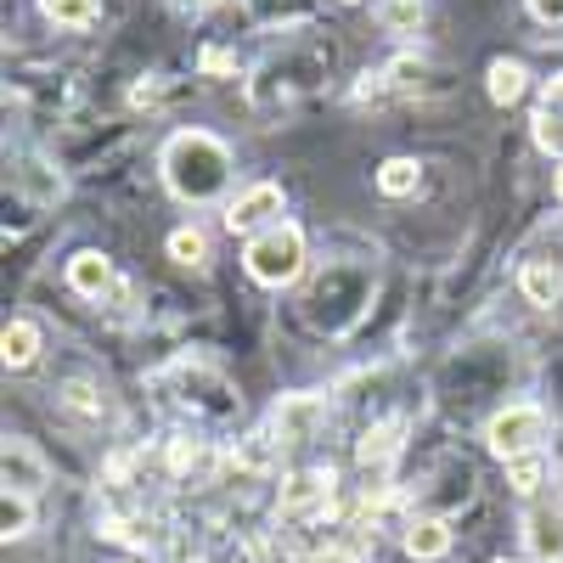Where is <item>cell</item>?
<instances>
[{"instance_id": "17", "label": "cell", "mask_w": 563, "mask_h": 563, "mask_svg": "<svg viewBox=\"0 0 563 563\" xmlns=\"http://www.w3.org/2000/svg\"><path fill=\"white\" fill-rule=\"evenodd\" d=\"M40 18L57 29H90L102 18V0H40Z\"/></svg>"}, {"instance_id": "14", "label": "cell", "mask_w": 563, "mask_h": 563, "mask_svg": "<svg viewBox=\"0 0 563 563\" xmlns=\"http://www.w3.org/2000/svg\"><path fill=\"white\" fill-rule=\"evenodd\" d=\"M40 350H45V339L29 316L7 321V333H0V361H7V372H29L40 361Z\"/></svg>"}, {"instance_id": "6", "label": "cell", "mask_w": 563, "mask_h": 563, "mask_svg": "<svg viewBox=\"0 0 563 563\" xmlns=\"http://www.w3.org/2000/svg\"><path fill=\"white\" fill-rule=\"evenodd\" d=\"M525 547L536 563H563V479L547 501H530L525 512Z\"/></svg>"}, {"instance_id": "3", "label": "cell", "mask_w": 563, "mask_h": 563, "mask_svg": "<svg viewBox=\"0 0 563 563\" xmlns=\"http://www.w3.org/2000/svg\"><path fill=\"white\" fill-rule=\"evenodd\" d=\"M552 440V411L536 400H512L501 411H490L485 422V451L496 462H519V456H541Z\"/></svg>"}, {"instance_id": "7", "label": "cell", "mask_w": 563, "mask_h": 563, "mask_svg": "<svg viewBox=\"0 0 563 563\" xmlns=\"http://www.w3.org/2000/svg\"><path fill=\"white\" fill-rule=\"evenodd\" d=\"M333 485H339L333 467H299V474L282 479V512L288 519H316V512L333 507Z\"/></svg>"}, {"instance_id": "24", "label": "cell", "mask_w": 563, "mask_h": 563, "mask_svg": "<svg viewBox=\"0 0 563 563\" xmlns=\"http://www.w3.org/2000/svg\"><path fill=\"white\" fill-rule=\"evenodd\" d=\"M63 406H68V411H85V417H102V395L90 389V384H68V389H63Z\"/></svg>"}, {"instance_id": "28", "label": "cell", "mask_w": 563, "mask_h": 563, "mask_svg": "<svg viewBox=\"0 0 563 563\" xmlns=\"http://www.w3.org/2000/svg\"><path fill=\"white\" fill-rule=\"evenodd\" d=\"M169 7L180 12V18H203V12H214L220 0H169Z\"/></svg>"}, {"instance_id": "29", "label": "cell", "mask_w": 563, "mask_h": 563, "mask_svg": "<svg viewBox=\"0 0 563 563\" xmlns=\"http://www.w3.org/2000/svg\"><path fill=\"white\" fill-rule=\"evenodd\" d=\"M225 68H231L225 52H203V74H225Z\"/></svg>"}, {"instance_id": "9", "label": "cell", "mask_w": 563, "mask_h": 563, "mask_svg": "<svg viewBox=\"0 0 563 563\" xmlns=\"http://www.w3.org/2000/svg\"><path fill=\"white\" fill-rule=\"evenodd\" d=\"M7 490H18V496H40L45 485H52V462H45L40 451H34V440H23V434H7Z\"/></svg>"}, {"instance_id": "20", "label": "cell", "mask_w": 563, "mask_h": 563, "mask_svg": "<svg viewBox=\"0 0 563 563\" xmlns=\"http://www.w3.org/2000/svg\"><path fill=\"white\" fill-rule=\"evenodd\" d=\"M164 249H169L175 265H203V260H209V238H203L198 225H175Z\"/></svg>"}, {"instance_id": "21", "label": "cell", "mask_w": 563, "mask_h": 563, "mask_svg": "<svg viewBox=\"0 0 563 563\" xmlns=\"http://www.w3.org/2000/svg\"><path fill=\"white\" fill-rule=\"evenodd\" d=\"M378 23L389 34H417L422 29V0H378Z\"/></svg>"}, {"instance_id": "31", "label": "cell", "mask_w": 563, "mask_h": 563, "mask_svg": "<svg viewBox=\"0 0 563 563\" xmlns=\"http://www.w3.org/2000/svg\"><path fill=\"white\" fill-rule=\"evenodd\" d=\"M490 563H519V558H490Z\"/></svg>"}, {"instance_id": "27", "label": "cell", "mask_w": 563, "mask_h": 563, "mask_svg": "<svg viewBox=\"0 0 563 563\" xmlns=\"http://www.w3.org/2000/svg\"><path fill=\"white\" fill-rule=\"evenodd\" d=\"M541 108H547V113H558V119H563V74H552V79H547V85H541Z\"/></svg>"}, {"instance_id": "8", "label": "cell", "mask_w": 563, "mask_h": 563, "mask_svg": "<svg viewBox=\"0 0 563 563\" xmlns=\"http://www.w3.org/2000/svg\"><path fill=\"white\" fill-rule=\"evenodd\" d=\"M327 417H333V406L321 395H282V406L271 411V434H276V445H305Z\"/></svg>"}, {"instance_id": "11", "label": "cell", "mask_w": 563, "mask_h": 563, "mask_svg": "<svg viewBox=\"0 0 563 563\" xmlns=\"http://www.w3.org/2000/svg\"><path fill=\"white\" fill-rule=\"evenodd\" d=\"M68 288H74L79 299H108V294L119 288L113 260H108V254H97V249H79V254L68 260Z\"/></svg>"}, {"instance_id": "16", "label": "cell", "mask_w": 563, "mask_h": 563, "mask_svg": "<svg viewBox=\"0 0 563 563\" xmlns=\"http://www.w3.org/2000/svg\"><path fill=\"white\" fill-rule=\"evenodd\" d=\"M18 186H23L34 203H57V198H63V175L45 164V158H34V153L18 158Z\"/></svg>"}, {"instance_id": "1", "label": "cell", "mask_w": 563, "mask_h": 563, "mask_svg": "<svg viewBox=\"0 0 563 563\" xmlns=\"http://www.w3.org/2000/svg\"><path fill=\"white\" fill-rule=\"evenodd\" d=\"M158 175L169 186V198L186 209L231 203V180H238V153L214 130H175L158 153Z\"/></svg>"}, {"instance_id": "26", "label": "cell", "mask_w": 563, "mask_h": 563, "mask_svg": "<svg viewBox=\"0 0 563 563\" xmlns=\"http://www.w3.org/2000/svg\"><path fill=\"white\" fill-rule=\"evenodd\" d=\"M198 456H203V445H198V440H186V434L169 445V467H192Z\"/></svg>"}, {"instance_id": "4", "label": "cell", "mask_w": 563, "mask_h": 563, "mask_svg": "<svg viewBox=\"0 0 563 563\" xmlns=\"http://www.w3.org/2000/svg\"><path fill=\"white\" fill-rule=\"evenodd\" d=\"M321 74H327V57H321V52H305L299 63H294V57H271V63L254 68V79H249V102H254L260 113H288L299 97H310V90L321 85Z\"/></svg>"}, {"instance_id": "25", "label": "cell", "mask_w": 563, "mask_h": 563, "mask_svg": "<svg viewBox=\"0 0 563 563\" xmlns=\"http://www.w3.org/2000/svg\"><path fill=\"white\" fill-rule=\"evenodd\" d=\"M525 7L541 29H563V0H525Z\"/></svg>"}, {"instance_id": "22", "label": "cell", "mask_w": 563, "mask_h": 563, "mask_svg": "<svg viewBox=\"0 0 563 563\" xmlns=\"http://www.w3.org/2000/svg\"><path fill=\"white\" fill-rule=\"evenodd\" d=\"M507 485L519 490V496H536L547 485V456H519V462H507Z\"/></svg>"}, {"instance_id": "2", "label": "cell", "mask_w": 563, "mask_h": 563, "mask_svg": "<svg viewBox=\"0 0 563 563\" xmlns=\"http://www.w3.org/2000/svg\"><path fill=\"white\" fill-rule=\"evenodd\" d=\"M305 265H310V243H305V231L294 220H276L271 231H260V238L243 243L249 282H260V288H271V294L294 288V282L305 276Z\"/></svg>"}, {"instance_id": "13", "label": "cell", "mask_w": 563, "mask_h": 563, "mask_svg": "<svg viewBox=\"0 0 563 563\" xmlns=\"http://www.w3.org/2000/svg\"><path fill=\"white\" fill-rule=\"evenodd\" d=\"M519 294H525V305H536V310L563 305V265H552V260H530V265L519 271Z\"/></svg>"}, {"instance_id": "23", "label": "cell", "mask_w": 563, "mask_h": 563, "mask_svg": "<svg viewBox=\"0 0 563 563\" xmlns=\"http://www.w3.org/2000/svg\"><path fill=\"white\" fill-rule=\"evenodd\" d=\"M530 135H536V147H541L547 158H558V164H563V119H558V113H547V108H541V113L530 119Z\"/></svg>"}, {"instance_id": "5", "label": "cell", "mask_w": 563, "mask_h": 563, "mask_svg": "<svg viewBox=\"0 0 563 563\" xmlns=\"http://www.w3.org/2000/svg\"><path fill=\"white\" fill-rule=\"evenodd\" d=\"M282 209H288V198H282L276 180H249L243 192L225 203V231L231 238H260V231H271L282 220Z\"/></svg>"}, {"instance_id": "30", "label": "cell", "mask_w": 563, "mask_h": 563, "mask_svg": "<svg viewBox=\"0 0 563 563\" xmlns=\"http://www.w3.org/2000/svg\"><path fill=\"white\" fill-rule=\"evenodd\" d=\"M552 198H558V209H563V164L552 169Z\"/></svg>"}, {"instance_id": "18", "label": "cell", "mask_w": 563, "mask_h": 563, "mask_svg": "<svg viewBox=\"0 0 563 563\" xmlns=\"http://www.w3.org/2000/svg\"><path fill=\"white\" fill-rule=\"evenodd\" d=\"M422 186V164L417 158H384L378 164V192L384 198H411Z\"/></svg>"}, {"instance_id": "19", "label": "cell", "mask_w": 563, "mask_h": 563, "mask_svg": "<svg viewBox=\"0 0 563 563\" xmlns=\"http://www.w3.org/2000/svg\"><path fill=\"white\" fill-rule=\"evenodd\" d=\"M29 530H34V496L7 490V496H0V536H7V541H23Z\"/></svg>"}, {"instance_id": "12", "label": "cell", "mask_w": 563, "mask_h": 563, "mask_svg": "<svg viewBox=\"0 0 563 563\" xmlns=\"http://www.w3.org/2000/svg\"><path fill=\"white\" fill-rule=\"evenodd\" d=\"M400 434H406V422H400V417H384L378 429H366V434L355 440V462L366 467V474H384V467L400 456Z\"/></svg>"}, {"instance_id": "10", "label": "cell", "mask_w": 563, "mask_h": 563, "mask_svg": "<svg viewBox=\"0 0 563 563\" xmlns=\"http://www.w3.org/2000/svg\"><path fill=\"white\" fill-rule=\"evenodd\" d=\"M400 547H406L411 563H440L451 552V525L434 519V512H417V519L400 525Z\"/></svg>"}, {"instance_id": "15", "label": "cell", "mask_w": 563, "mask_h": 563, "mask_svg": "<svg viewBox=\"0 0 563 563\" xmlns=\"http://www.w3.org/2000/svg\"><path fill=\"white\" fill-rule=\"evenodd\" d=\"M485 90H490V102L496 108H512L530 90V74H525V63H512V57H496L490 68H485Z\"/></svg>"}, {"instance_id": "32", "label": "cell", "mask_w": 563, "mask_h": 563, "mask_svg": "<svg viewBox=\"0 0 563 563\" xmlns=\"http://www.w3.org/2000/svg\"><path fill=\"white\" fill-rule=\"evenodd\" d=\"M339 7H361V0H339Z\"/></svg>"}]
</instances>
